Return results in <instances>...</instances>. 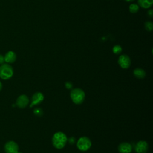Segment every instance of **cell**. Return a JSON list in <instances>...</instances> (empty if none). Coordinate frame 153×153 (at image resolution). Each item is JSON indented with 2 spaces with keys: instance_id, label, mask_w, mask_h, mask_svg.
<instances>
[{
  "instance_id": "6da1fadb",
  "label": "cell",
  "mask_w": 153,
  "mask_h": 153,
  "mask_svg": "<svg viewBox=\"0 0 153 153\" xmlns=\"http://www.w3.org/2000/svg\"><path fill=\"white\" fill-rule=\"evenodd\" d=\"M68 141L66 135L61 131L56 133L52 138V143L57 149H62L64 148Z\"/></svg>"
},
{
  "instance_id": "7a4b0ae2",
  "label": "cell",
  "mask_w": 153,
  "mask_h": 153,
  "mask_svg": "<svg viewBox=\"0 0 153 153\" xmlns=\"http://www.w3.org/2000/svg\"><path fill=\"white\" fill-rule=\"evenodd\" d=\"M70 96L74 103L79 105L84 102L85 95L84 91L81 88H76L71 90Z\"/></svg>"
},
{
  "instance_id": "3957f363",
  "label": "cell",
  "mask_w": 153,
  "mask_h": 153,
  "mask_svg": "<svg viewBox=\"0 0 153 153\" xmlns=\"http://www.w3.org/2000/svg\"><path fill=\"white\" fill-rule=\"evenodd\" d=\"M13 68L8 63H3L0 66V77L3 79H10L13 75Z\"/></svg>"
},
{
  "instance_id": "277c9868",
  "label": "cell",
  "mask_w": 153,
  "mask_h": 153,
  "mask_svg": "<svg viewBox=\"0 0 153 153\" xmlns=\"http://www.w3.org/2000/svg\"><path fill=\"white\" fill-rule=\"evenodd\" d=\"M77 148L81 151H86L89 149L91 146V142L90 139L86 137L83 136L80 137L76 143Z\"/></svg>"
},
{
  "instance_id": "5b68a950",
  "label": "cell",
  "mask_w": 153,
  "mask_h": 153,
  "mask_svg": "<svg viewBox=\"0 0 153 153\" xmlns=\"http://www.w3.org/2000/svg\"><path fill=\"white\" fill-rule=\"evenodd\" d=\"M19 149L17 143L12 140L7 142L4 146V149L6 153H21L19 152Z\"/></svg>"
},
{
  "instance_id": "8992f818",
  "label": "cell",
  "mask_w": 153,
  "mask_h": 153,
  "mask_svg": "<svg viewBox=\"0 0 153 153\" xmlns=\"http://www.w3.org/2000/svg\"><path fill=\"white\" fill-rule=\"evenodd\" d=\"M118 63L122 68L127 69L130 66L131 60L129 56H128L127 55L123 54L119 57Z\"/></svg>"
},
{
  "instance_id": "52a82bcc",
  "label": "cell",
  "mask_w": 153,
  "mask_h": 153,
  "mask_svg": "<svg viewBox=\"0 0 153 153\" xmlns=\"http://www.w3.org/2000/svg\"><path fill=\"white\" fill-rule=\"evenodd\" d=\"M134 149L137 153H146L148 149V144L145 140H140L135 145Z\"/></svg>"
},
{
  "instance_id": "ba28073f",
  "label": "cell",
  "mask_w": 153,
  "mask_h": 153,
  "mask_svg": "<svg viewBox=\"0 0 153 153\" xmlns=\"http://www.w3.org/2000/svg\"><path fill=\"white\" fill-rule=\"evenodd\" d=\"M29 99L25 94H22L16 100V105L20 108H25L29 104Z\"/></svg>"
},
{
  "instance_id": "9c48e42d",
  "label": "cell",
  "mask_w": 153,
  "mask_h": 153,
  "mask_svg": "<svg viewBox=\"0 0 153 153\" xmlns=\"http://www.w3.org/2000/svg\"><path fill=\"white\" fill-rule=\"evenodd\" d=\"M44 98V94L41 92H36L32 97V102L30 105V107L31 108L33 106L39 104L41 102L43 101Z\"/></svg>"
},
{
  "instance_id": "30bf717a",
  "label": "cell",
  "mask_w": 153,
  "mask_h": 153,
  "mask_svg": "<svg viewBox=\"0 0 153 153\" xmlns=\"http://www.w3.org/2000/svg\"><path fill=\"white\" fill-rule=\"evenodd\" d=\"M132 146L128 142H122L118 146V151L120 153H130Z\"/></svg>"
},
{
  "instance_id": "8fae6325",
  "label": "cell",
  "mask_w": 153,
  "mask_h": 153,
  "mask_svg": "<svg viewBox=\"0 0 153 153\" xmlns=\"http://www.w3.org/2000/svg\"><path fill=\"white\" fill-rule=\"evenodd\" d=\"M17 58L16 53L13 51H8L4 56L5 62L7 63H14Z\"/></svg>"
},
{
  "instance_id": "7c38bea8",
  "label": "cell",
  "mask_w": 153,
  "mask_h": 153,
  "mask_svg": "<svg viewBox=\"0 0 153 153\" xmlns=\"http://www.w3.org/2000/svg\"><path fill=\"white\" fill-rule=\"evenodd\" d=\"M137 2L139 5L142 8H148L152 6L153 0H138Z\"/></svg>"
},
{
  "instance_id": "4fadbf2b",
  "label": "cell",
  "mask_w": 153,
  "mask_h": 153,
  "mask_svg": "<svg viewBox=\"0 0 153 153\" xmlns=\"http://www.w3.org/2000/svg\"><path fill=\"white\" fill-rule=\"evenodd\" d=\"M133 74L137 78L143 79L146 75V72L142 68H136L133 71Z\"/></svg>"
},
{
  "instance_id": "5bb4252c",
  "label": "cell",
  "mask_w": 153,
  "mask_h": 153,
  "mask_svg": "<svg viewBox=\"0 0 153 153\" xmlns=\"http://www.w3.org/2000/svg\"><path fill=\"white\" fill-rule=\"evenodd\" d=\"M139 10V5L136 4H131L129 6V11L131 13H137Z\"/></svg>"
},
{
  "instance_id": "9a60e30c",
  "label": "cell",
  "mask_w": 153,
  "mask_h": 153,
  "mask_svg": "<svg viewBox=\"0 0 153 153\" xmlns=\"http://www.w3.org/2000/svg\"><path fill=\"white\" fill-rule=\"evenodd\" d=\"M112 51L115 54H119L122 51V47L120 45H115L113 47Z\"/></svg>"
},
{
  "instance_id": "2e32d148",
  "label": "cell",
  "mask_w": 153,
  "mask_h": 153,
  "mask_svg": "<svg viewBox=\"0 0 153 153\" xmlns=\"http://www.w3.org/2000/svg\"><path fill=\"white\" fill-rule=\"evenodd\" d=\"M145 27L148 31H152L153 29V24L152 22L148 21L145 23Z\"/></svg>"
},
{
  "instance_id": "e0dca14e",
  "label": "cell",
  "mask_w": 153,
  "mask_h": 153,
  "mask_svg": "<svg viewBox=\"0 0 153 153\" xmlns=\"http://www.w3.org/2000/svg\"><path fill=\"white\" fill-rule=\"evenodd\" d=\"M33 112H34V114L35 115H38V116H41L43 114L42 111L40 108H36V109H35Z\"/></svg>"
},
{
  "instance_id": "ac0fdd59",
  "label": "cell",
  "mask_w": 153,
  "mask_h": 153,
  "mask_svg": "<svg viewBox=\"0 0 153 153\" xmlns=\"http://www.w3.org/2000/svg\"><path fill=\"white\" fill-rule=\"evenodd\" d=\"M65 87L68 89H71L72 88V84L71 82H65Z\"/></svg>"
},
{
  "instance_id": "d6986e66",
  "label": "cell",
  "mask_w": 153,
  "mask_h": 153,
  "mask_svg": "<svg viewBox=\"0 0 153 153\" xmlns=\"http://www.w3.org/2000/svg\"><path fill=\"white\" fill-rule=\"evenodd\" d=\"M4 62H5V60H4V56H2V54H0V65L3 64Z\"/></svg>"
},
{
  "instance_id": "ffe728a7",
  "label": "cell",
  "mask_w": 153,
  "mask_h": 153,
  "mask_svg": "<svg viewBox=\"0 0 153 153\" xmlns=\"http://www.w3.org/2000/svg\"><path fill=\"white\" fill-rule=\"evenodd\" d=\"M148 15L150 17H153V10H149L148 11Z\"/></svg>"
},
{
  "instance_id": "44dd1931",
  "label": "cell",
  "mask_w": 153,
  "mask_h": 153,
  "mask_svg": "<svg viewBox=\"0 0 153 153\" xmlns=\"http://www.w3.org/2000/svg\"><path fill=\"white\" fill-rule=\"evenodd\" d=\"M2 83H1V82L0 81V91L1 90V89H2Z\"/></svg>"
},
{
  "instance_id": "7402d4cb",
  "label": "cell",
  "mask_w": 153,
  "mask_h": 153,
  "mask_svg": "<svg viewBox=\"0 0 153 153\" xmlns=\"http://www.w3.org/2000/svg\"><path fill=\"white\" fill-rule=\"evenodd\" d=\"M124 1H126V2H132V1H133L134 0H124Z\"/></svg>"
}]
</instances>
